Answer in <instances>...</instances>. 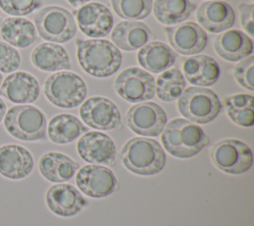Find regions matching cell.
<instances>
[{
    "mask_svg": "<svg viewBox=\"0 0 254 226\" xmlns=\"http://www.w3.org/2000/svg\"><path fill=\"white\" fill-rule=\"evenodd\" d=\"M76 56L81 68L89 75L104 78L119 69L122 55L117 47L104 39H77Z\"/></svg>",
    "mask_w": 254,
    "mask_h": 226,
    "instance_id": "6da1fadb",
    "label": "cell"
},
{
    "mask_svg": "<svg viewBox=\"0 0 254 226\" xmlns=\"http://www.w3.org/2000/svg\"><path fill=\"white\" fill-rule=\"evenodd\" d=\"M119 160L129 171L149 176L157 174L163 170L166 164V154L156 140L134 137L121 148Z\"/></svg>",
    "mask_w": 254,
    "mask_h": 226,
    "instance_id": "7a4b0ae2",
    "label": "cell"
},
{
    "mask_svg": "<svg viewBox=\"0 0 254 226\" xmlns=\"http://www.w3.org/2000/svg\"><path fill=\"white\" fill-rule=\"evenodd\" d=\"M161 141L170 155L180 159L193 157L209 144L208 136L197 124L182 118L166 124Z\"/></svg>",
    "mask_w": 254,
    "mask_h": 226,
    "instance_id": "3957f363",
    "label": "cell"
},
{
    "mask_svg": "<svg viewBox=\"0 0 254 226\" xmlns=\"http://www.w3.org/2000/svg\"><path fill=\"white\" fill-rule=\"evenodd\" d=\"M4 126L14 138L26 141H42L47 135V120L41 109L24 104L11 107L5 117Z\"/></svg>",
    "mask_w": 254,
    "mask_h": 226,
    "instance_id": "277c9868",
    "label": "cell"
},
{
    "mask_svg": "<svg viewBox=\"0 0 254 226\" xmlns=\"http://www.w3.org/2000/svg\"><path fill=\"white\" fill-rule=\"evenodd\" d=\"M221 108L222 105L216 93L206 87H188L178 98L180 114L196 124H207L213 121Z\"/></svg>",
    "mask_w": 254,
    "mask_h": 226,
    "instance_id": "5b68a950",
    "label": "cell"
},
{
    "mask_svg": "<svg viewBox=\"0 0 254 226\" xmlns=\"http://www.w3.org/2000/svg\"><path fill=\"white\" fill-rule=\"evenodd\" d=\"M44 93L55 106L74 108L85 99L87 88L78 74L71 71H58L45 80Z\"/></svg>",
    "mask_w": 254,
    "mask_h": 226,
    "instance_id": "8992f818",
    "label": "cell"
},
{
    "mask_svg": "<svg viewBox=\"0 0 254 226\" xmlns=\"http://www.w3.org/2000/svg\"><path fill=\"white\" fill-rule=\"evenodd\" d=\"M40 37L54 43H66L76 34L77 27L73 15L60 6H47L34 17Z\"/></svg>",
    "mask_w": 254,
    "mask_h": 226,
    "instance_id": "52a82bcc",
    "label": "cell"
},
{
    "mask_svg": "<svg viewBox=\"0 0 254 226\" xmlns=\"http://www.w3.org/2000/svg\"><path fill=\"white\" fill-rule=\"evenodd\" d=\"M213 165L228 174H241L249 170L253 163L251 149L237 139H223L209 151Z\"/></svg>",
    "mask_w": 254,
    "mask_h": 226,
    "instance_id": "ba28073f",
    "label": "cell"
},
{
    "mask_svg": "<svg viewBox=\"0 0 254 226\" xmlns=\"http://www.w3.org/2000/svg\"><path fill=\"white\" fill-rule=\"evenodd\" d=\"M113 88L127 102L139 103L155 96V78L142 68L128 67L117 75Z\"/></svg>",
    "mask_w": 254,
    "mask_h": 226,
    "instance_id": "9c48e42d",
    "label": "cell"
},
{
    "mask_svg": "<svg viewBox=\"0 0 254 226\" xmlns=\"http://www.w3.org/2000/svg\"><path fill=\"white\" fill-rule=\"evenodd\" d=\"M124 120L135 134L142 137H157L167 124V115L159 104L143 101L131 106Z\"/></svg>",
    "mask_w": 254,
    "mask_h": 226,
    "instance_id": "30bf717a",
    "label": "cell"
},
{
    "mask_svg": "<svg viewBox=\"0 0 254 226\" xmlns=\"http://www.w3.org/2000/svg\"><path fill=\"white\" fill-rule=\"evenodd\" d=\"M81 120L89 127L109 131L121 125V116L117 106L108 98L93 96L87 98L79 108Z\"/></svg>",
    "mask_w": 254,
    "mask_h": 226,
    "instance_id": "8fae6325",
    "label": "cell"
},
{
    "mask_svg": "<svg viewBox=\"0 0 254 226\" xmlns=\"http://www.w3.org/2000/svg\"><path fill=\"white\" fill-rule=\"evenodd\" d=\"M75 182L81 192L92 198L106 197L118 187L111 170L97 164L83 166L76 174Z\"/></svg>",
    "mask_w": 254,
    "mask_h": 226,
    "instance_id": "7c38bea8",
    "label": "cell"
},
{
    "mask_svg": "<svg viewBox=\"0 0 254 226\" xmlns=\"http://www.w3.org/2000/svg\"><path fill=\"white\" fill-rule=\"evenodd\" d=\"M171 47L184 56L196 55L207 45L206 32L194 22H182L164 28Z\"/></svg>",
    "mask_w": 254,
    "mask_h": 226,
    "instance_id": "4fadbf2b",
    "label": "cell"
},
{
    "mask_svg": "<svg viewBox=\"0 0 254 226\" xmlns=\"http://www.w3.org/2000/svg\"><path fill=\"white\" fill-rule=\"evenodd\" d=\"M73 14L80 31L87 37L103 38L112 30V14L101 3H87L79 7Z\"/></svg>",
    "mask_w": 254,
    "mask_h": 226,
    "instance_id": "5bb4252c",
    "label": "cell"
},
{
    "mask_svg": "<svg viewBox=\"0 0 254 226\" xmlns=\"http://www.w3.org/2000/svg\"><path fill=\"white\" fill-rule=\"evenodd\" d=\"M77 153L87 163L113 166L116 148L112 139L101 132L91 131L80 136L76 144Z\"/></svg>",
    "mask_w": 254,
    "mask_h": 226,
    "instance_id": "9a60e30c",
    "label": "cell"
},
{
    "mask_svg": "<svg viewBox=\"0 0 254 226\" xmlns=\"http://www.w3.org/2000/svg\"><path fill=\"white\" fill-rule=\"evenodd\" d=\"M45 198L49 209L62 217L73 216L87 205V200L79 190L67 183L52 185Z\"/></svg>",
    "mask_w": 254,
    "mask_h": 226,
    "instance_id": "2e32d148",
    "label": "cell"
},
{
    "mask_svg": "<svg viewBox=\"0 0 254 226\" xmlns=\"http://www.w3.org/2000/svg\"><path fill=\"white\" fill-rule=\"evenodd\" d=\"M34 167L31 153L23 146L8 144L0 147V174L12 180L28 176Z\"/></svg>",
    "mask_w": 254,
    "mask_h": 226,
    "instance_id": "e0dca14e",
    "label": "cell"
},
{
    "mask_svg": "<svg viewBox=\"0 0 254 226\" xmlns=\"http://www.w3.org/2000/svg\"><path fill=\"white\" fill-rule=\"evenodd\" d=\"M213 46L219 57L226 61H239L253 52L252 39L237 29H228L214 38Z\"/></svg>",
    "mask_w": 254,
    "mask_h": 226,
    "instance_id": "ac0fdd59",
    "label": "cell"
},
{
    "mask_svg": "<svg viewBox=\"0 0 254 226\" xmlns=\"http://www.w3.org/2000/svg\"><path fill=\"white\" fill-rule=\"evenodd\" d=\"M40 94L38 80L25 71H16L8 75L0 86V95L13 103L34 102Z\"/></svg>",
    "mask_w": 254,
    "mask_h": 226,
    "instance_id": "d6986e66",
    "label": "cell"
},
{
    "mask_svg": "<svg viewBox=\"0 0 254 226\" xmlns=\"http://www.w3.org/2000/svg\"><path fill=\"white\" fill-rule=\"evenodd\" d=\"M196 20L209 33H221L234 25L235 14L227 2L210 0L203 2L198 7Z\"/></svg>",
    "mask_w": 254,
    "mask_h": 226,
    "instance_id": "ffe728a7",
    "label": "cell"
},
{
    "mask_svg": "<svg viewBox=\"0 0 254 226\" xmlns=\"http://www.w3.org/2000/svg\"><path fill=\"white\" fill-rule=\"evenodd\" d=\"M183 75L196 86H211L219 78L220 68L217 61L206 55H194L184 60Z\"/></svg>",
    "mask_w": 254,
    "mask_h": 226,
    "instance_id": "44dd1931",
    "label": "cell"
},
{
    "mask_svg": "<svg viewBox=\"0 0 254 226\" xmlns=\"http://www.w3.org/2000/svg\"><path fill=\"white\" fill-rule=\"evenodd\" d=\"M154 38V34L147 25L138 21L119 22L111 33L113 45L123 51H135Z\"/></svg>",
    "mask_w": 254,
    "mask_h": 226,
    "instance_id": "7402d4cb",
    "label": "cell"
},
{
    "mask_svg": "<svg viewBox=\"0 0 254 226\" xmlns=\"http://www.w3.org/2000/svg\"><path fill=\"white\" fill-rule=\"evenodd\" d=\"M38 167L44 178L57 183L70 180L78 170L79 164L63 153L48 152L42 155Z\"/></svg>",
    "mask_w": 254,
    "mask_h": 226,
    "instance_id": "603a6c76",
    "label": "cell"
},
{
    "mask_svg": "<svg viewBox=\"0 0 254 226\" xmlns=\"http://www.w3.org/2000/svg\"><path fill=\"white\" fill-rule=\"evenodd\" d=\"M137 59L145 70L152 73H160L169 69L175 63L177 56L167 44L153 41L140 48Z\"/></svg>",
    "mask_w": 254,
    "mask_h": 226,
    "instance_id": "cb8c5ba5",
    "label": "cell"
},
{
    "mask_svg": "<svg viewBox=\"0 0 254 226\" xmlns=\"http://www.w3.org/2000/svg\"><path fill=\"white\" fill-rule=\"evenodd\" d=\"M31 61L36 68L48 72L71 68L66 50L56 43L39 44L31 54Z\"/></svg>",
    "mask_w": 254,
    "mask_h": 226,
    "instance_id": "d4e9b609",
    "label": "cell"
},
{
    "mask_svg": "<svg viewBox=\"0 0 254 226\" xmlns=\"http://www.w3.org/2000/svg\"><path fill=\"white\" fill-rule=\"evenodd\" d=\"M86 132L88 128L71 114L56 115L48 124V137L55 144L71 143Z\"/></svg>",
    "mask_w": 254,
    "mask_h": 226,
    "instance_id": "484cf974",
    "label": "cell"
},
{
    "mask_svg": "<svg viewBox=\"0 0 254 226\" xmlns=\"http://www.w3.org/2000/svg\"><path fill=\"white\" fill-rule=\"evenodd\" d=\"M0 35L13 47L27 48L38 38L34 24L21 17L6 18L0 25Z\"/></svg>",
    "mask_w": 254,
    "mask_h": 226,
    "instance_id": "4316f807",
    "label": "cell"
},
{
    "mask_svg": "<svg viewBox=\"0 0 254 226\" xmlns=\"http://www.w3.org/2000/svg\"><path fill=\"white\" fill-rule=\"evenodd\" d=\"M196 9L190 0H155L154 16L163 25H177L187 20Z\"/></svg>",
    "mask_w": 254,
    "mask_h": 226,
    "instance_id": "83f0119b",
    "label": "cell"
},
{
    "mask_svg": "<svg viewBox=\"0 0 254 226\" xmlns=\"http://www.w3.org/2000/svg\"><path fill=\"white\" fill-rule=\"evenodd\" d=\"M254 98L245 93L225 97L224 106L228 118L237 126L248 128L254 124Z\"/></svg>",
    "mask_w": 254,
    "mask_h": 226,
    "instance_id": "f1b7e54d",
    "label": "cell"
},
{
    "mask_svg": "<svg viewBox=\"0 0 254 226\" xmlns=\"http://www.w3.org/2000/svg\"><path fill=\"white\" fill-rule=\"evenodd\" d=\"M186 88V79L177 67L163 71L155 82V92L159 99L172 102L178 99Z\"/></svg>",
    "mask_w": 254,
    "mask_h": 226,
    "instance_id": "f546056e",
    "label": "cell"
},
{
    "mask_svg": "<svg viewBox=\"0 0 254 226\" xmlns=\"http://www.w3.org/2000/svg\"><path fill=\"white\" fill-rule=\"evenodd\" d=\"M110 3L115 14L127 21L145 19L153 8V0H110Z\"/></svg>",
    "mask_w": 254,
    "mask_h": 226,
    "instance_id": "4dcf8cb0",
    "label": "cell"
},
{
    "mask_svg": "<svg viewBox=\"0 0 254 226\" xmlns=\"http://www.w3.org/2000/svg\"><path fill=\"white\" fill-rule=\"evenodd\" d=\"M233 76L240 86L250 91L254 90V56L252 55L241 59L234 66Z\"/></svg>",
    "mask_w": 254,
    "mask_h": 226,
    "instance_id": "1f68e13d",
    "label": "cell"
},
{
    "mask_svg": "<svg viewBox=\"0 0 254 226\" xmlns=\"http://www.w3.org/2000/svg\"><path fill=\"white\" fill-rule=\"evenodd\" d=\"M41 6V0H0L1 10L13 16L29 15Z\"/></svg>",
    "mask_w": 254,
    "mask_h": 226,
    "instance_id": "d6a6232c",
    "label": "cell"
},
{
    "mask_svg": "<svg viewBox=\"0 0 254 226\" xmlns=\"http://www.w3.org/2000/svg\"><path fill=\"white\" fill-rule=\"evenodd\" d=\"M21 64L19 52L11 45L0 42V71L10 73L17 70Z\"/></svg>",
    "mask_w": 254,
    "mask_h": 226,
    "instance_id": "836d02e7",
    "label": "cell"
},
{
    "mask_svg": "<svg viewBox=\"0 0 254 226\" xmlns=\"http://www.w3.org/2000/svg\"><path fill=\"white\" fill-rule=\"evenodd\" d=\"M240 13V23L243 30L250 38L254 36V5L252 3H240L238 6Z\"/></svg>",
    "mask_w": 254,
    "mask_h": 226,
    "instance_id": "e575fe53",
    "label": "cell"
},
{
    "mask_svg": "<svg viewBox=\"0 0 254 226\" xmlns=\"http://www.w3.org/2000/svg\"><path fill=\"white\" fill-rule=\"evenodd\" d=\"M89 0H67V2L72 6V7H75V8H79L85 4H87Z\"/></svg>",
    "mask_w": 254,
    "mask_h": 226,
    "instance_id": "d590c367",
    "label": "cell"
},
{
    "mask_svg": "<svg viewBox=\"0 0 254 226\" xmlns=\"http://www.w3.org/2000/svg\"><path fill=\"white\" fill-rule=\"evenodd\" d=\"M6 109H7L6 103H5L4 100L0 97V122L4 119V116H5V114H6Z\"/></svg>",
    "mask_w": 254,
    "mask_h": 226,
    "instance_id": "8d00e7d4",
    "label": "cell"
},
{
    "mask_svg": "<svg viewBox=\"0 0 254 226\" xmlns=\"http://www.w3.org/2000/svg\"><path fill=\"white\" fill-rule=\"evenodd\" d=\"M2 82H3V75H2V73L0 72V86H1Z\"/></svg>",
    "mask_w": 254,
    "mask_h": 226,
    "instance_id": "74e56055",
    "label": "cell"
},
{
    "mask_svg": "<svg viewBox=\"0 0 254 226\" xmlns=\"http://www.w3.org/2000/svg\"><path fill=\"white\" fill-rule=\"evenodd\" d=\"M250 1H252V2H253V1H254V0H250Z\"/></svg>",
    "mask_w": 254,
    "mask_h": 226,
    "instance_id": "f35d334b",
    "label": "cell"
}]
</instances>
